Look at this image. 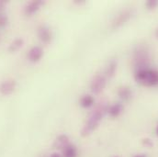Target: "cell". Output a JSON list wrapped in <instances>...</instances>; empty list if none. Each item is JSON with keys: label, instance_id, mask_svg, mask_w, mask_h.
Listing matches in <instances>:
<instances>
[{"label": "cell", "instance_id": "cell-5", "mask_svg": "<svg viewBox=\"0 0 158 157\" xmlns=\"http://www.w3.org/2000/svg\"><path fill=\"white\" fill-rule=\"evenodd\" d=\"M17 87V82L14 79H7L0 84V94L3 96L11 95Z\"/></svg>", "mask_w": 158, "mask_h": 157}, {"label": "cell", "instance_id": "cell-11", "mask_svg": "<svg viewBox=\"0 0 158 157\" xmlns=\"http://www.w3.org/2000/svg\"><path fill=\"white\" fill-rule=\"evenodd\" d=\"M123 111V106L120 103H115L108 108V113L111 118H117Z\"/></svg>", "mask_w": 158, "mask_h": 157}, {"label": "cell", "instance_id": "cell-2", "mask_svg": "<svg viewBox=\"0 0 158 157\" xmlns=\"http://www.w3.org/2000/svg\"><path fill=\"white\" fill-rule=\"evenodd\" d=\"M135 81L145 86L158 85V70L143 68L137 70L135 73Z\"/></svg>", "mask_w": 158, "mask_h": 157}, {"label": "cell", "instance_id": "cell-23", "mask_svg": "<svg viewBox=\"0 0 158 157\" xmlns=\"http://www.w3.org/2000/svg\"><path fill=\"white\" fill-rule=\"evenodd\" d=\"M156 36L158 38V29H156Z\"/></svg>", "mask_w": 158, "mask_h": 157}, {"label": "cell", "instance_id": "cell-18", "mask_svg": "<svg viewBox=\"0 0 158 157\" xmlns=\"http://www.w3.org/2000/svg\"><path fill=\"white\" fill-rule=\"evenodd\" d=\"M145 6L148 9H155L158 6V0H148Z\"/></svg>", "mask_w": 158, "mask_h": 157}, {"label": "cell", "instance_id": "cell-8", "mask_svg": "<svg viewBox=\"0 0 158 157\" xmlns=\"http://www.w3.org/2000/svg\"><path fill=\"white\" fill-rule=\"evenodd\" d=\"M70 144V140L69 137L65 134H61L56 137V139L53 141L52 143V148L55 150H61L63 151L67 145Z\"/></svg>", "mask_w": 158, "mask_h": 157}, {"label": "cell", "instance_id": "cell-15", "mask_svg": "<svg viewBox=\"0 0 158 157\" xmlns=\"http://www.w3.org/2000/svg\"><path fill=\"white\" fill-rule=\"evenodd\" d=\"M23 44H24V39L22 38H17L8 45L7 50L9 52H16L23 46Z\"/></svg>", "mask_w": 158, "mask_h": 157}, {"label": "cell", "instance_id": "cell-16", "mask_svg": "<svg viewBox=\"0 0 158 157\" xmlns=\"http://www.w3.org/2000/svg\"><path fill=\"white\" fill-rule=\"evenodd\" d=\"M116 70H117V62L114 60H111L106 67V70H105L106 76H108L109 78L113 77L116 73Z\"/></svg>", "mask_w": 158, "mask_h": 157}, {"label": "cell", "instance_id": "cell-7", "mask_svg": "<svg viewBox=\"0 0 158 157\" xmlns=\"http://www.w3.org/2000/svg\"><path fill=\"white\" fill-rule=\"evenodd\" d=\"M38 37L40 40L45 44H49L52 39V33L49 27L43 25L38 29Z\"/></svg>", "mask_w": 158, "mask_h": 157}, {"label": "cell", "instance_id": "cell-1", "mask_svg": "<svg viewBox=\"0 0 158 157\" xmlns=\"http://www.w3.org/2000/svg\"><path fill=\"white\" fill-rule=\"evenodd\" d=\"M108 108H109V106L105 102H100L95 107V109L89 115L87 120L85 121V123L84 124V126L81 130L82 137L89 136L93 131H95L98 128L105 113L108 112Z\"/></svg>", "mask_w": 158, "mask_h": 157}, {"label": "cell", "instance_id": "cell-19", "mask_svg": "<svg viewBox=\"0 0 158 157\" xmlns=\"http://www.w3.org/2000/svg\"><path fill=\"white\" fill-rule=\"evenodd\" d=\"M143 144L144 146L148 147V148H151V147H153V145H154L153 142H152L150 139H148V138L143 140Z\"/></svg>", "mask_w": 158, "mask_h": 157}, {"label": "cell", "instance_id": "cell-17", "mask_svg": "<svg viewBox=\"0 0 158 157\" xmlns=\"http://www.w3.org/2000/svg\"><path fill=\"white\" fill-rule=\"evenodd\" d=\"M8 22V18L6 13L0 12V28H4L6 26Z\"/></svg>", "mask_w": 158, "mask_h": 157}, {"label": "cell", "instance_id": "cell-24", "mask_svg": "<svg viewBox=\"0 0 158 157\" xmlns=\"http://www.w3.org/2000/svg\"><path fill=\"white\" fill-rule=\"evenodd\" d=\"M156 135L158 136V125L157 127H156Z\"/></svg>", "mask_w": 158, "mask_h": 157}, {"label": "cell", "instance_id": "cell-20", "mask_svg": "<svg viewBox=\"0 0 158 157\" xmlns=\"http://www.w3.org/2000/svg\"><path fill=\"white\" fill-rule=\"evenodd\" d=\"M6 1H4V0H0V12H3V9L5 8L6 5Z\"/></svg>", "mask_w": 158, "mask_h": 157}, {"label": "cell", "instance_id": "cell-21", "mask_svg": "<svg viewBox=\"0 0 158 157\" xmlns=\"http://www.w3.org/2000/svg\"><path fill=\"white\" fill-rule=\"evenodd\" d=\"M50 157H63L61 155H59V154H57V153H53V154H52Z\"/></svg>", "mask_w": 158, "mask_h": 157}, {"label": "cell", "instance_id": "cell-6", "mask_svg": "<svg viewBox=\"0 0 158 157\" xmlns=\"http://www.w3.org/2000/svg\"><path fill=\"white\" fill-rule=\"evenodd\" d=\"M44 2L41 0H33L29 2L28 4H26L25 7H24V13L27 16H31L33 14H35L37 11H39L40 7L43 6Z\"/></svg>", "mask_w": 158, "mask_h": 157}, {"label": "cell", "instance_id": "cell-22", "mask_svg": "<svg viewBox=\"0 0 158 157\" xmlns=\"http://www.w3.org/2000/svg\"><path fill=\"white\" fill-rule=\"evenodd\" d=\"M133 157H146V155H136Z\"/></svg>", "mask_w": 158, "mask_h": 157}, {"label": "cell", "instance_id": "cell-10", "mask_svg": "<svg viewBox=\"0 0 158 157\" xmlns=\"http://www.w3.org/2000/svg\"><path fill=\"white\" fill-rule=\"evenodd\" d=\"M130 19H131V12L129 10H124V11L120 12L114 19V20L112 22V27L114 29H117L118 27L122 26L123 24H125Z\"/></svg>", "mask_w": 158, "mask_h": 157}, {"label": "cell", "instance_id": "cell-12", "mask_svg": "<svg viewBox=\"0 0 158 157\" xmlns=\"http://www.w3.org/2000/svg\"><path fill=\"white\" fill-rule=\"evenodd\" d=\"M79 104L82 108L84 109H88L94 106L95 104V99L91 95H84L80 97Z\"/></svg>", "mask_w": 158, "mask_h": 157}, {"label": "cell", "instance_id": "cell-9", "mask_svg": "<svg viewBox=\"0 0 158 157\" xmlns=\"http://www.w3.org/2000/svg\"><path fill=\"white\" fill-rule=\"evenodd\" d=\"M43 56V50L40 46L32 47L28 52V59L31 63H38Z\"/></svg>", "mask_w": 158, "mask_h": 157}, {"label": "cell", "instance_id": "cell-14", "mask_svg": "<svg viewBox=\"0 0 158 157\" xmlns=\"http://www.w3.org/2000/svg\"><path fill=\"white\" fill-rule=\"evenodd\" d=\"M118 97H119L121 99H123L124 101H128V100H130V99H131V95H132V93H131V89L129 86H126V85L121 86V87H119V88H118Z\"/></svg>", "mask_w": 158, "mask_h": 157}, {"label": "cell", "instance_id": "cell-4", "mask_svg": "<svg viewBox=\"0 0 158 157\" xmlns=\"http://www.w3.org/2000/svg\"><path fill=\"white\" fill-rule=\"evenodd\" d=\"M106 85H107L106 76L101 74H97L93 76V78L91 80L90 89L94 94L98 95L104 90V88L106 87Z\"/></svg>", "mask_w": 158, "mask_h": 157}, {"label": "cell", "instance_id": "cell-13", "mask_svg": "<svg viewBox=\"0 0 158 157\" xmlns=\"http://www.w3.org/2000/svg\"><path fill=\"white\" fill-rule=\"evenodd\" d=\"M62 156L63 157H77L78 156V152L77 148L74 144H69L67 145L63 151H62Z\"/></svg>", "mask_w": 158, "mask_h": 157}, {"label": "cell", "instance_id": "cell-25", "mask_svg": "<svg viewBox=\"0 0 158 157\" xmlns=\"http://www.w3.org/2000/svg\"><path fill=\"white\" fill-rule=\"evenodd\" d=\"M115 157H118V156H115Z\"/></svg>", "mask_w": 158, "mask_h": 157}, {"label": "cell", "instance_id": "cell-3", "mask_svg": "<svg viewBox=\"0 0 158 157\" xmlns=\"http://www.w3.org/2000/svg\"><path fill=\"white\" fill-rule=\"evenodd\" d=\"M134 62L137 65V70L146 68L149 63V53L146 49L143 47H140L134 53Z\"/></svg>", "mask_w": 158, "mask_h": 157}]
</instances>
